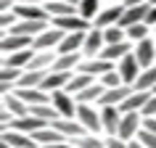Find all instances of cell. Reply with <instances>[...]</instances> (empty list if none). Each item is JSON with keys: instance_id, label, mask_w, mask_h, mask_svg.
<instances>
[{"instance_id": "9a60e30c", "label": "cell", "mask_w": 156, "mask_h": 148, "mask_svg": "<svg viewBox=\"0 0 156 148\" xmlns=\"http://www.w3.org/2000/svg\"><path fill=\"white\" fill-rule=\"evenodd\" d=\"M0 143H8L11 148H40L34 143L32 135L19 132V130H3V140H0Z\"/></svg>"}, {"instance_id": "4316f807", "label": "cell", "mask_w": 156, "mask_h": 148, "mask_svg": "<svg viewBox=\"0 0 156 148\" xmlns=\"http://www.w3.org/2000/svg\"><path fill=\"white\" fill-rule=\"evenodd\" d=\"M45 11L50 13V19H58V16H74V13H80L77 5L72 3H64V0H48L45 3Z\"/></svg>"}, {"instance_id": "bcb514c9", "label": "cell", "mask_w": 156, "mask_h": 148, "mask_svg": "<svg viewBox=\"0 0 156 148\" xmlns=\"http://www.w3.org/2000/svg\"><path fill=\"white\" fill-rule=\"evenodd\" d=\"M13 90H16L13 82H0V93H3V95H8V93H13Z\"/></svg>"}, {"instance_id": "e0dca14e", "label": "cell", "mask_w": 156, "mask_h": 148, "mask_svg": "<svg viewBox=\"0 0 156 148\" xmlns=\"http://www.w3.org/2000/svg\"><path fill=\"white\" fill-rule=\"evenodd\" d=\"M148 11H151V3H143V5H132V8H124V16L119 21V26H132V24H143L148 16Z\"/></svg>"}, {"instance_id": "3957f363", "label": "cell", "mask_w": 156, "mask_h": 148, "mask_svg": "<svg viewBox=\"0 0 156 148\" xmlns=\"http://www.w3.org/2000/svg\"><path fill=\"white\" fill-rule=\"evenodd\" d=\"M116 72L122 74V82H124V85H135V82H138L143 66H140L138 56H135V50H132V53H127L122 61H116Z\"/></svg>"}, {"instance_id": "8fae6325", "label": "cell", "mask_w": 156, "mask_h": 148, "mask_svg": "<svg viewBox=\"0 0 156 148\" xmlns=\"http://www.w3.org/2000/svg\"><path fill=\"white\" fill-rule=\"evenodd\" d=\"M19 19H27V21H48L50 13L45 11V5H29V3H16L13 8Z\"/></svg>"}, {"instance_id": "8d00e7d4", "label": "cell", "mask_w": 156, "mask_h": 148, "mask_svg": "<svg viewBox=\"0 0 156 148\" xmlns=\"http://www.w3.org/2000/svg\"><path fill=\"white\" fill-rule=\"evenodd\" d=\"M98 0H80V16L87 19V21H95V16H98Z\"/></svg>"}, {"instance_id": "5b68a950", "label": "cell", "mask_w": 156, "mask_h": 148, "mask_svg": "<svg viewBox=\"0 0 156 148\" xmlns=\"http://www.w3.org/2000/svg\"><path fill=\"white\" fill-rule=\"evenodd\" d=\"M66 37L64 29H56V26H50V29H45V32H40L37 37H34L32 48L34 50H58V45H61V40Z\"/></svg>"}, {"instance_id": "b9f144b4", "label": "cell", "mask_w": 156, "mask_h": 148, "mask_svg": "<svg viewBox=\"0 0 156 148\" xmlns=\"http://www.w3.org/2000/svg\"><path fill=\"white\" fill-rule=\"evenodd\" d=\"M106 148H130V140H122L116 135H108L106 138Z\"/></svg>"}, {"instance_id": "4fadbf2b", "label": "cell", "mask_w": 156, "mask_h": 148, "mask_svg": "<svg viewBox=\"0 0 156 148\" xmlns=\"http://www.w3.org/2000/svg\"><path fill=\"white\" fill-rule=\"evenodd\" d=\"M111 69H116L114 61H106V58H87V61L80 64V72L82 74H90V77H98V79L106 72H111Z\"/></svg>"}, {"instance_id": "f907efd6", "label": "cell", "mask_w": 156, "mask_h": 148, "mask_svg": "<svg viewBox=\"0 0 156 148\" xmlns=\"http://www.w3.org/2000/svg\"><path fill=\"white\" fill-rule=\"evenodd\" d=\"M64 3H72V5H77V8H80V0H64Z\"/></svg>"}, {"instance_id": "d6a6232c", "label": "cell", "mask_w": 156, "mask_h": 148, "mask_svg": "<svg viewBox=\"0 0 156 148\" xmlns=\"http://www.w3.org/2000/svg\"><path fill=\"white\" fill-rule=\"evenodd\" d=\"M93 82H95V77H90V74H82V72H77V74H72V79H69V85H66V93L77 95V93H82L85 87H90Z\"/></svg>"}, {"instance_id": "2e32d148", "label": "cell", "mask_w": 156, "mask_h": 148, "mask_svg": "<svg viewBox=\"0 0 156 148\" xmlns=\"http://www.w3.org/2000/svg\"><path fill=\"white\" fill-rule=\"evenodd\" d=\"M16 95L29 106H42L50 103V93H45L42 87H16Z\"/></svg>"}, {"instance_id": "c3c4849f", "label": "cell", "mask_w": 156, "mask_h": 148, "mask_svg": "<svg viewBox=\"0 0 156 148\" xmlns=\"http://www.w3.org/2000/svg\"><path fill=\"white\" fill-rule=\"evenodd\" d=\"M16 3H29V5H45L48 0H16Z\"/></svg>"}, {"instance_id": "836d02e7", "label": "cell", "mask_w": 156, "mask_h": 148, "mask_svg": "<svg viewBox=\"0 0 156 148\" xmlns=\"http://www.w3.org/2000/svg\"><path fill=\"white\" fill-rule=\"evenodd\" d=\"M29 114L37 116V119H42V122L53 124L56 119H61V114H58L56 108H53V103H42V106H29Z\"/></svg>"}, {"instance_id": "52a82bcc", "label": "cell", "mask_w": 156, "mask_h": 148, "mask_svg": "<svg viewBox=\"0 0 156 148\" xmlns=\"http://www.w3.org/2000/svg\"><path fill=\"white\" fill-rule=\"evenodd\" d=\"M56 29H64V32H90V21L82 19L80 13L74 16H58V19H50Z\"/></svg>"}, {"instance_id": "7dc6e473", "label": "cell", "mask_w": 156, "mask_h": 148, "mask_svg": "<svg viewBox=\"0 0 156 148\" xmlns=\"http://www.w3.org/2000/svg\"><path fill=\"white\" fill-rule=\"evenodd\" d=\"M143 3H151V0H124L127 8H132V5H143Z\"/></svg>"}, {"instance_id": "4dcf8cb0", "label": "cell", "mask_w": 156, "mask_h": 148, "mask_svg": "<svg viewBox=\"0 0 156 148\" xmlns=\"http://www.w3.org/2000/svg\"><path fill=\"white\" fill-rule=\"evenodd\" d=\"M80 53H58L56 64H53V72H74L80 69Z\"/></svg>"}, {"instance_id": "5bb4252c", "label": "cell", "mask_w": 156, "mask_h": 148, "mask_svg": "<svg viewBox=\"0 0 156 148\" xmlns=\"http://www.w3.org/2000/svg\"><path fill=\"white\" fill-rule=\"evenodd\" d=\"M124 8H127V5H111V8L101 11L98 16H95V26H98V29H108V26H116L119 21H122V16H124Z\"/></svg>"}, {"instance_id": "ba28073f", "label": "cell", "mask_w": 156, "mask_h": 148, "mask_svg": "<svg viewBox=\"0 0 156 148\" xmlns=\"http://www.w3.org/2000/svg\"><path fill=\"white\" fill-rule=\"evenodd\" d=\"M135 93V87L132 85H119V87H106V93L101 95V106H122L124 100H127V95H132Z\"/></svg>"}, {"instance_id": "cb8c5ba5", "label": "cell", "mask_w": 156, "mask_h": 148, "mask_svg": "<svg viewBox=\"0 0 156 148\" xmlns=\"http://www.w3.org/2000/svg\"><path fill=\"white\" fill-rule=\"evenodd\" d=\"M135 56H138V61H140V66L143 69H148V66H154V58H156V45L151 40H140L138 45H135Z\"/></svg>"}, {"instance_id": "7bdbcfd3", "label": "cell", "mask_w": 156, "mask_h": 148, "mask_svg": "<svg viewBox=\"0 0 156 148\" xmlns=\"http://www.w3.org/2000/svg\"><path fill=\"white\" fill-rule=\"evenodd\" d=\"M143 116H156V93H151L146 108H143Z\"/></svg>"}, {"instance_id": "484cf974", "label": "cell", "mask_w": 156, "mask_h": 148, "mask_svg": "<svg viewBox=\"0 0 156 148\" xmlns=\"http://www.w3.org/2000/svg\"><path fill=\"white\" fill-rule=\"evenodd\" d=\"M3 108H8L16 119H19V116H27V114H29V103H24V100L19 98L16 90L8 93V95H3Z\"/></svg>"}, {"instance_id": "277c9868", "label": "cell", "mask_w": 156, "mask_h": 148, "mask_svg": "<svg viewBox=\"0 0 156 148\" xmlns=\"http://www.w3.org/2000/svg\"><path fill=\"white\" fill-rule=\"evenodd\" d=\"M122 114H124V111H122ZM140 130H143V114H140V111H127V114L122 116V124H119L116 138H122V140H135Z\"/></svg>"}, {"instance_id": "f6af8a7d", "label": "cell", "mask_w": 156, "mask_h": 148, "mask_svg": "<svg viewBox=\"0 0 156 148\" xmlns=\"http://www.w3.org/2000/svg\"><path fill=\"white\" fill-rule=\"evenodd\" d=\"M146 24L156 26V5H151V11H148V16H146Z\"/></svg>"}, {"instance_id": "f1b7e54d", "label": "cell", "mask_w": 156, "mask_h": 148, "mask_svg": "<svg viewBox=\"0 0 156 148\" xmlns=\"http://www.w3.org/2000/svg\"><path fill=\"white\" fill-rule=\"evenodd\" d=\"M48 72H45V69H27V72L21 74V79L16 82V87H42V79H45Z\"/></svg>"}, {"instance_id": "603a6c76", "label": "cell", "mask_w": 156, "mask_h": 148, "mask_svg": "<svg viewBox=\"0 0 156 148\" xmlns=\"http://www.w3.org/2000/svg\"><path fill=\"white\" fill-rule=\"evenodd\" d=\"M48 29V21H27V19H19V24L5 34H27V37H37L40 32Z\"/></svg>"}, {"instance_id": "1f68e13d", "label": "cell", "mask_w": 156, "mask_h": 148, "mask_svg": "<svg viewBox=\"0 0 156 148\" xmlns=\"http://www.w3.org/2000/svg\"><path fill=\"white\" fill-rule=\"evenodd\" d=\"M103 93H106V87H103V85H101V82H93L90 87H85L82 93H77V95H74V100H77V103H98Z\"/></svg>"}, {"instance_id": "7402d4cb", "label": "cell", "mask_w": 156, "mask_h": 148, "mask_svg": "<svg viewBox=\"0 0 156 148\" xmlns=\"http://www.w3.org/2000/svg\"><path fill=\"white\" fill-rule=\"evenodd\" d=\"M42 127H48V122H42V119H37V116H32V114L19 116V119H13V124H11V130L27 132V135H34V132L42 130Z\"/></svg>"}, {"instance_id": "ab89813d", "label": "cell", "mask_w": 156, "mask_h": 148, "mask_svg": "<svg viewBox=\"0 0 156 148\" xmlns=\"http://www.w3.org/2000/svg\"><path fill=\"white\" fill-rule=\"evenodd\" d=\"M98 82L103 85V87H119V85H124V82H122V74L116 72V69H111V72H106V74H103V77L98 79Z\"/></svg>"}, {"instance_id": "f546056e", "label": "cell", "mask_w": 156, "mask_h": 148, "mask_svg": "<svg viewBox=\"0 0 156 148\" xmlns=\"http://www.w3.org/2000/svg\"><path fill=\"white\" fill-rule=\"evenodd\" d=\"M135 90H140V93H154L156 90V66H148V69H143L140 72V77H138V82L132 85Z\"/></svg>"}, {"instance_id": "f35d334b", "label": "cell", "mask_w": 156, "mask_h": 148, "mask_svg": "<svg viewBox=\"0 0 156 148\" xmlns=\"http://www.w3.org/2000/svg\"><path fill=\"white\" fill-rule=\"evenodd\" d=\"M27 69H16V66H3L0 69V82H13L16 85L19 79H21V74H24Z\"/></svg>"}, {"instance_id": "83f0119b", "label": "cell", "mask_w": 156, "mask_h": 148, "mask_svg": "<svg viewBox=\"0 0 156 148\" xmlns=\"http://www.w3.org/2000/svg\"><path fill=\"white\" fill-rule=\"evenodd\" d=\"M148 98H151V93H140V90H135L132 95H127V100H124L119 108H122L124 114H127V111H140V114H143V108H146Z\"/></svg>"}, {"instance_id": "d6986e66", "label": "cell", "mask_w": 156, "mask_h": 148, "mask_svg": "<svg viewBox=\"0 0 156 148\" xmlns=\"http://www.w3.org/2000/svg\"><path fill=\"white\" fill-rule=\"evenodd\" d=\"M50 127H56V130L61 132L66 140H74V138H80V135H85V132H87L82 124L77 122V119H56Z\"/></svg>"}, {"instance_id": "d4e9b609", "label": "cell", "mask_w": 156, "mask_h": 148, "mask_svg": "<svg viewBox=\"0 0 156 148\" xmlns=\"http://www.w3.org/2000/svg\"><path fill=\"white\" fill-rule=\"evenodd\" d=\"M32 138H34V143H37L40 148L53 146V143H64V140H66L64 135H61V132H58L56 127H50V124H48V127H42V130H37V132L32 135Z\"/></svg>"}, {"instance_id": "ac0fdd59", "label": "cell", "mask_w": 156, "mask_h": 148, "mask_svg": "<svg viewBox=\"0 0 156 148\" xmlns=\"http://www.w3.org/2000/svg\"><path fill=\"white\" fill-rule=\"evenodd\" d=\"M132 50H135V48H132L130 40H124V42H111V45H106V48L101 50L98 58H106V61H114V64H116V61H122V58L127 56V53H132Z\"/></svg>"}, {"instance_id": "8992f818", "label": "cell", "mask_w": 156, "mask_h": 148, "mask_svg": "<svg viewBox=\"0 0 156 148\" xmlns=\"http://www.w3.org/2000/svg\"><path fill=\"white\" fill-rule=\"evenodd\" d=\"M32 42H34V37H27V34H3L0 50H3V56H11V53L32 48Z\"/></svg>"}, {"instance_id": "e575fe53", "label": "cell", "mask_w": 156, "mask_h": 148, "mask_svg": "<svg viewBox=\"0 0 156 148\" xmlns=\"http://www.w3.org/2000/svg\"><path fill=\"white\" fill-rule=\"evenodd\" d=\"M77 148H106V138H98V135H93V132H85L80 138L72 140Z\"/></svg>"}, {"instance_id": "d590c367", "label": "cell", "mask_w": 156, "mask_h": 148, "mask_svg": "<svg viewBox=\"0 0 156 148\" xmlns=\"http://www.w3.org/2000/svg\"><path fill=\"white\" fill-rule=\"evenodd\" d=\"M124 32H127V40L138 45L140 40H146V37H148V32H151V26H148L146 21H143V24H132V26H127Z\"/></svg>"}, {"instance_id": "7c38bea8", "label": "cell", "mask_w": 156, "mask_h": 148, "mask_svg": "<svg viewBox=\"0 0 156 148\" xmlns=\"http://www.w3.org/2000/svg\"><path fill=\"white\" fill-rule=\"evenodd\" d=\"M74 72H53L50 69L48 74H45V79H42V90L45 93H56V90H66V85H69V79H72Z\"/></svg>"}, {"instance_id": "30bf717a", "label": "cell", "mask_w": 156, "mask_h": 148, "mask_svg": "<svg viewBox=\"0 0 156 148\" xmlns=\"http://www.w3.org/2000/svg\"><path fill=\"white\" fill-rule=\"evenodd\" d=\"M122 108L119 106H101V119H103V132L106 135H116L119 124H122Z\"/></svg>"}, {"instance_id": "f5cc1de1", "label": "cell", "mask_w": 156, "mask_h": 148, "mask_svg": "<svg viewBox=\"0 0 156 148\" xmlns=\"http://www.w3.org/2000/svg\"><path fill=\"white\" fill-rule=\"evenodd\" d=\"M154 93H156V90H154Z\"/></svg>"}, {"instance_id": "816d5d0a", "label": "cell", "mask_w": 156, "mask_h": 148, "mask_svg": "<svg viewBox=\"0 0 156 148\" xmlns=\"http://www.w3.org/2000/svg\"><path fill=\"white\" fill-rule=\"evenodd\" d=\"M151 5H156V0H151Z\"/></svg>"}, {"instance_id": "60d3db41", "label": "cell", "mask_w": 156, "mask_h": 148, "mask_svg": "<svg viewBox=\"0 0 156 148\" xmlns=\"http://www.w3.org/2000/svg\"><path fill=\"white\" fill-rule=\"evenodd\" d=\"M138 140H140V143H143L146 148H156V132L140 130V132H138Z\"/></svg>"}, {"instance_id": "6da1fadb", "label": "cell", "mask_w": 156, "mask_h": 148, "mask_svg": "<svg viewBox=\"0 0 156 148\" xmlns=\"http://www.w3.org/2000/svg\"><path fill=\"white\" fill-rule=\"evenodd\" d=\"M77 122L82 124L87 132L98 135L103 130V119H101V108H95L93 103H80L77 106Z\"/></svg>"}, {"instance_id": "9c48e42d", "label": "cell", "mask_w": 156, "mask_h": 148, "mask_svg": "<svg viewBox=\"0 0 156 148\" xmlns=\"http://www.w3.org/2000/svg\"><path fill=\"white\" fill-rule=\"evenodd\" d=\"M103 48H106V37H103V29L93 26L90 32H87V37H85V48H82V53H85L87 58H98Z\"/></svg>"}, {"instance_id": "7a4b0ae2", "label": "cell", "mask_w": 156, "mask_h": 148, "mask_svg": "<svg viewBox=\"0 0 156 148\" xmlns=\"http://www.w3.org/2000/svg\"><path fill=\"white\" fill-rule=\"evenodd\" d=\"M50 103H53V108L61 114V119H77V106H80V103L74 100L72 93H66V90L50 93Z\"/></svg>"}, {"instance_id": "681fc988", "label": "cell", "mask_w": 156, "mask_h": 148, "mask_svg": "<svg viewBox=\"0 0 156 148\" xmlns=\"http://www.w3.org/2000/svg\"><path fill=\"white\" fill-rule=\"evenodd\" d=\"M130 148H146V146H143V143H140V140L135 138V140H130Z\"/></svg>"}, {"instance_id": "74e56055", "label": "cell", "mask_w": 156, "mask_h": 148, "mask_svg": "<svg viewBox=\"0 0 156 148\" xmlns=\"http://www.w3.org/2000/svg\"><path fill=\"white\" fill-rule=\"evenodd\" d=\"M103 37H106V45H111V42H124L127 40V32H124V26H108V29H103Z\"/></svg>"}, {"instance_id": "ee69618b", "label": "cell", "mask_w": 156, "mask_h": 148, "mask_svg": "<svg viewBox=\"0 0 156 148\" xmlns=\"http://www.w3.org/2000/svg\"><path fill=\"white\" fill-rule=\"evenodd\" d=\"M143 130L156 132V116H143Z\"/></svg>"}, {"instance_id": "44dd1931", "label": "cell", "mask_w": 156, "mask_h": 148, "mask_svg": "<svg viewBox=\"0 0 156 148\" xmlns=\"http://www.w3.org/2000/svg\"><path fill=\"white\" fill-rule=\"evenodd\" d=\"M85 37H87V32H66L56 53H80L85 48Z\"/></svg>"}, {"instance_id": "ffe728a7", "label": "cell", "mask_w": 156, "mask_h": 148, "mask_svg": "<svg viewBox=\"0 0 156 148\" xmlns=\"http://www.w3.org/2000/svg\"><path fill=\"white\" fill-rule=\"evenodd\" d=\"M34 56H37V50H34V48L19 50V53L3 56V66H16V69H29V64L34 61Z\"/></svg>"}]
</instances>
